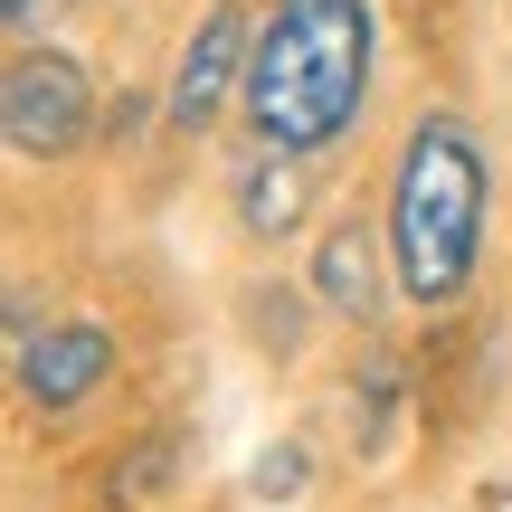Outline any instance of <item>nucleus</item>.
Instances as JSON below:
<instances>
[{
	"instance_id": "f03ea898",
	"label": "nucleus",
	"mask_w": 512,
	"mask_h": 512,
	"mask_svg": "<svg viewBox=\"0 0 512 512\" xmlns=\"http://www.w3.org/2000/svg\"><path fill=\"white\" fill-rule=\"evenodd\" d=\"M484 256V143L456 114L408 124L389 171V275L408 304H456Z\"/></svg>"
},
{
	"instance_id": "7ed1b4c3",
	"label": "nucleus",
	"mask_w": 512,
	"mask_h": 512,
	"mask_svg": "<svg viewBox=\"0 0 512 512\" xmlns=\"http://www.w3.org/2000/svg\"><path fill=\"white\" fill-rule=\"evenodd\" d=\"M0 133H10L19 162H67L95 133V76L57 48H19L10 86H0Z\"/></svg>"
},
{
	"instance_id": "0eeeda50",
	"label": "nucleus",
	"mask_w": 512,
	"mask_h": 512,
	"mask_svg": "<svg viewBox=\"0 0 512 512\" xmlns=\"http://www.w3.org/2000/svg\"><path fill=\"white\" fill-rule=\"evenodd\" d=\"M294 219H304V171H294V152L247 162V181H238V228H247L256 247H275Z\"/></svg>"
},
{
	"instance_id": "6e6552de",
	"label": "nucleus",
	"mask_w": 512,
	"mask_h": 512,
	"mask_svg": "<svg viewBox=\"0 0 512 512\" xmlns=\"http://www.w3.org/2000/svg\"><path fill=\"white\" fill-rule=\"evenodd\" d=\"M389 418H399V361L370 351V361H361V446H380Z\"/></svg>"
},
{
	"instance_id": "f257e3e1",
	"label": "nucleus",
	"mask_w": 512,
	"mask_h": 512,
	"mask_svg": "<svg viewBox=\"0 0 512 512\" xmlns=\"http://www.w3.org/2000/svg\"><path fill=\"white\" fill-rule=\"evenodd\" d=\"M370 0H275L256 19V57H247V124L266 152H323L351 133L370 95Z\"/></svg>"
},
{
	"instance_id": "423d86ee",
	"label": "nucleus",
	"mask_w": 512,
	"mask_h": 512,
	"mask_svg": "<svg viewBox=\"0 0 512 512\" xmlns=\"http://www.w3.org/2000/svg\"><path fill=\"white\" fill-rule=\"evenodd\" d=\"M380 238H370L361 219H342V228H323V247H313V294H323L342 323H370V304H380Z\"/></svg>"
},
{
	"instance_id": "39448f33",
	"label": "nucleus",
	"mask_w": 512,
	"mask_h": 512,
	"mask_svg": "<svg viewBox=\"0 0 512 512\" xmlns=\"http://www.w3.org/2000/svg\"><path fill=\"white\" fill-rule=\"evenodd\" d=\"M105 380H114V332L95 323V313H57V323H38L29 342H19V399L48 408V418L86 408Z\"/></svg>"
},
{
	"instance_id": "1a4fd4ad",
	"label": "nucleus",
	"mask_w": 512,
	"mask_h": 512,
	"mask_svg": "<svg viewBox=\"0 0 512 512\" xmlns=\"http://www.w3.org/2000/svg\"><path fill=\"white\" fill-rule=\"evenodd\" d=\"M256 494H266V503L304 494V446H266V456H256Z\"/></svg>"
},
{
	"instance_id": "9d476101",
	"label": "nucleus",
	"mask_w": 512,
	"mask_h": 512,
	"mask_svg": "<svg viewBox=\"0 0 512 512\" xmlns=\"http://www.w3.org/2000/svg\"><path fill=\"white\" fill-rule=\"evenodd\" d=\"M57 10H67V0H0V19H10V38H19V48H38V29H48Z\"/></svg>"
},
{
	"instance_id": "20e7f679",
	"label": "nucleus",
	"mask_w": 512,
	"mask_h": 512,
	"mask_svg": "<svg viewBox=\"0 0 512 512\" xmlns=\"http://www.w3.org/2000/svg\"><path fill=\"white\" fill-rule=\"evenodd\" d=\"M247 57H256V19H247V0H209L200 10V29L181 38V67H171V124L181 133H209L228 114V95H247Z\"/></svg>"
}]
</instances>
